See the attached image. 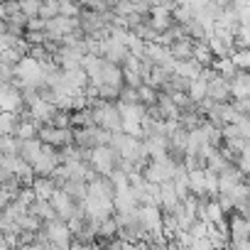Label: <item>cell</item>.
<instances>
[{
    "label": "cell",
    "instance_id": "obj_1",
    "mask_svg": "<svg viewBox=\"0 0 250 250\" xmlns=\"http://www.w3.org/2000/svg\"><path fill=\"white\" fill-rule=\"evenodd\" d=\"M110 145L118 150L120 160H128V162L138 165L140 169H143V167H145V162L150 160V155H147V150H145L143 138L130 135V133H125V130L113 133V135H110Z\"/></svg>",
    "mask_w": 250,
    "mask_h": 250
},
{
    "label": "cell",
    "instance_id": "obj_2",
    "mask_svg": "<svg viewBox=\"0 0 250 250\" xmlns=\"http://www.w3.org/2000/svg\"><path fill=\"white\" fill-rule=\"evenodd\" d=\"M88 105L93 108V120L101 128L110 130V133H118L123 130V115H120V108H118V101H105V98H91Z\"/></svg>",
    "mask_w": 250,
    "mask_h": 250
},
{
    "label": "cell",
    "instance_id": "obj_3",
    "mask_svg": "<svg viewBox=\"0 0 250 250\" xmlns=\"http://www.w3.org/2000/svg\"><path fill=\"white\" fill-rule=\"evenodd\" d=\"M179 165L182 162H174L169 155H165V157H157V160H147L145 167H143V174H145L147 182L162 184V182H169L174 177V172H177Z\"/></svg>",
    "mask_w": 250,
    "mask_h": 250
},
{
    "label": "cell",
    "instance_id": "obj_4",
    "mask_svg": "<svg viewBox=\"0 0 250 250\" xmlns=\"http://www.w3.org/2000/svg\"><path fill=\"white\" fill-rule=\"evenodd\" d=\"M44 76H42V64L37 59H32L30 54H25L18 64H15V79L13 83L20 88L25 83H32V86H42Z\"/></svg>",
    "mask_w": 250,
    "mask_h": 250
},
{
    "label": "cell",
    "instance_id": "obj_5",
    "mask_svg": "<svg viewBox=\"0 0 250 250\" xmlns=\"http://www.w3.org/2000/svg\"><path fill=\"white\" fill-rule=\"evenodd\" d=\"M79 27L83 35L88 37H96V40H103L108 35V22H105V15L98 13V10H91V8H83L79 13Z\"/></svg>",
    "mask_w": 250,
    "mask_h": 250
},
{
    "label": "cell",
    "instance_id": "obj_6",
    "mask_svg": "<svg viewBox=\"0 0 250 250\" xmlns=\"http://www.w3.org/2000/svg\"><path fill=\"white\" fill-rule=\"evenodd\" d=\"M88 160H91V165L96 167L98 174H105V177H108V174L118 167L120 155H118V150L108 143V145H96V147H91Z\"/></svg>",
    "mask_w": 250,
    "mask_h": 250
},
{
    "label": "cell",
    "instance_id": "obj_7",
    "mask_svg": "<svg viewBox=\"0 0 250 250\" xmlns=\"http://www.w3.org/2000/svg\"><path fill=\"white\" fill-rule=\"evenodd\" d=\"M49 201H52V206H54V211H57V218H62V221H69V218L76 216L79 211H86L83 204L76 201V199H74L66 189H62V187H57V191L49 196Z\"/></svg>",
    "mask_w": 250,
    "mask_h": 250
},
{
    "label": "cell",
    "instance_id": "obj_8",
    "mask_svg": "<svg viewBox=\"0 0 250 250\" xmlns=\"http://www.w3.org/2000/svg\"><path fill=\"white\" fill-rule=\"evenodd\" d=\"M98 54H101L103 59H108V62L123 66L125 59L130 57V49H128V44H125V42H120V40L105 35L103 40H98Z\"/></svg>",
    "mask_w": 250,
    "mask_h": 250
},
{
    "label": "cell",
    "instance_id": "obj_9",
    "mask_svg": "<svg viewBox=\"0 0 250 250\" xmlns=\"http://www.w3.org/2000/svg\"><path fill=\"white\" fill-rule=\"evenodd\" d=\"M42 228H44V233L49 235V240H52L54 248H71V245H74V233H71V228H69L66 221L52 218V221H44Z\"/></svg>",
    "mask_w": 250,
    "mask_h": 250
},
{
    "label": "cell",
    "instance_id": "obj_10",
    "mask_svg": "<svg viewBox=\"0 0 250 250\" xmlns=\"http://www.w3.org/2000/svg\"><path fill=\"white\" fill-rule=\"evenodd\" d=\"M37 138L42 143H47V145L64 147V145L74 143V128H57V125H52V123H44V125H40Z\"/></svg>",
    "mask_w": 250,
    "mask_h": 250
},
{
    "label": "cell",
    "instance_id": "obj_11",
    "mask_svg": "<svg viewBox=\"0 0 250 250\" xmlns=\"http://www.w3.org/2000/svg\"><path fill=\"white\" fill-rule=\"evenodd\" d=\"M138 216H140L143 226L150 230V235L165 233V213H162L160 206H155V204H140L138 206Z\"/></svg>",
    "mask_w": 250,
    "mask_h": 250
},
{
    "label": "cell",
    "instance_id": "obj_12",
    "mask_svg": "<svg viewBox=\"0 0 250 250\" xmlns=\"http://www.w3.org/2000/svg\"><path fill=\"white\" fill-rule=\"evenodd\" d=\"M57 165H62V160H59V150L54 147V145H42V152L37 155V160L32 162V169H35V174L37 177H47V174H52L54 169H57Z\"/></svg>",
    "mask_w": 250,
    "mask_h": 250
},
{
    "label": "cell",
    "instance_id": "obj_13",
    "mask_svg": "<svg viewBox=\"0 0 250 250\" xmlns=\"http://www.w3.org/2000/svg\"><path fill=\"white\" fill-rule=\"evenodd\" d=\"M138 206H140V201H138V196H135V191H133L130 184L115 189V196H113V208H115V213H135Z\"/></svg>",
    "mask_w": 250,
    "mask_h": 250
},
{
    "label": "cell",
    "instance_id": "obj_14",
    "mask_svg": "<svg viewBox=\"0 0 250 250\" xmlns=\"http://www.w3.org/2000/svg\"><path fill=\"white\" fill-rule=\"evenodd\" d=\"M147 20H150V25H152V30H155V32H165V30H169L172 25H177L174 13H172L169 8H165L162 3H157V5H152V8H150Z\"/></svg>",
    "mask_w": 250,
    "mask_h": 250
},
{
    "label": "cell",
    "instance_id": "obj_15",
    "mask_svg": "<svg viewBox=\"0 0 250 250\" xmlns=\"http://www.w3.org/2000/svg\"><path fill=\"white\" fill-rule=\"evenodd\" d=\"M147 57L152 59V64H157V66H162V69H167V71H174L177 59L172 57L169 47H165V44H160V42H147Z\"/></svg>",
    "mask_w": 250,
    "mask_h": 250
},
{
    "label": "cell",
    "instance_id": "obj_16",
    "mask_svg": "<svg viewBox=\"0 0 250 250\" xmlns=\"http://www.w3.org/2000/svg\"><path fill=\"white\" fill-rule=\"evenodd\" d=\"M101 83H113V86H123V66L120 64H113L108 59H103V66H101V76L96 81V86ZM93 86V83H91Z\"/></svg>",
    "mask_w": 250,
    "mask_h": 250
},
{
    "label": "cell",
    "instance_id": "obj_17",
    "mask_svg": "<svg viewBox=\"0 0 250 250\" xmlns=\"http://www.w3.org/2000/svg\"><path fill=\"white\" fill-rule=\"evenodd\" d=\"M194 42H196V40H191V37L184 32L182 37H177V40L169 44L172 57H174L177 62H182V59H191V57H194Z\"/></svg>",
    "mask_w": 250,
    "mask_h": 250
},
{
    "label": "cell",
    "instance_id": "obj_18",
    "mask_svg": "<svg viewBox=\"0 0 250 250\" xmlns=\"http://www.w3.org/2000/svg\"><path fill=\"white\" fill-rule=\"evenodd\" d=\"M230 96L233 98H240V96L250 98V71L248 69H238L230 76Z\"/></svg>",
    "mask_w": 250,
    "mask_h": 250
},
{
    "label": "cell",
    "instance_id": "obj_19",
    "mask_svg": "<svg viewBox=\"0 0 250 250\" xmlns=\"http://www.w3.org/2000/svg\"><path fill=\"white\" fill-rule=\"evenodd\" d=\"M179 201H182V199H179V194H177L172 179H169V182H162V184H160V208H162V213H169Z\"/></svg>",
    "mask_w": 250,
    "mask_h": 250
},
{
    "label": "cell",
    "instance_id": "obj_20",
    "mask_svg": "<svg viewBox=\"0 0 250 250\" xmlns=\"http://www.w3.org/2000/svg\"><path fill=\"white\" fill-rule=\"evenodd\" d=\"M42 140L40 138H25V140H20V147H18V155L25 160V162H35L37 160V155L42 152Z\"/></svg>",
    "mask_w": 250,
    "mask_h": 250
},
{
    "label": "cell",
    "instance_id": "obj_21",
    "mask_svg": "<svg viewBox=\"0 0 250 250\" xmlns=\"http://www.w3.org/2000/svg\"><path fill=\"white\" fill-rule=\"evenodd\" d=\"M20 113L18 110H0V135H18Z\"/></svg>",
    "mask_w": 250,
    "mask_h": 250
},
{
    "label": "cell",
    "instance_id": "obj_22",
    "mask_svg": "<svg viewBox=\"0 0 250 250\" xmlns=\"http://www.w3.org/2000/svg\"><path fill=\"white\" fill-rule=\"evenodd\" d=\"M27 211L35 213V216L42 218V221H52V218H57V211H54V206H52L49 199H35V201L30 204Z\"/></svg>",
    "mask_w": 250,
    "mask_h": 250
},
{
    "label": "cell",
    "instance_id": "obj_23",
    "mask_svg": "<svg viewBox=\"0 0 250 250\" xmlns=\"http://www.w3.org/2000/svg\"><path fill=\"white\" fill-rule=\"evenodd\" d=\"M32 189H35V196H37V199H49V196L57 191V184H54V179H52L49 174H47V177H37V174H35Z\"/></svg>",
    "mask_w": 250,
    "mask_h": 250
},
{
    "label": "cell",
    "instance_id": "obj_24",
    "mask_svg": "<svg viewBox=\"0 0 250 250\" xmlns=\"http://www.w3.org/2000/svg\"><path fill=\"white\" fill-rule=\"evenodd\" d=\"M189 189H191L194 196H199V194L206 191V167L189 169Z\"/></svg>",
    "mask_w": 250,
    "mask_h": 250
},
{
    "label": "cell",
    "instance_id": "obj_25",
    "mask_svg": "<svg viewBox=\"0 0 250 250\" xmlns=\"http://www.w3.org/2000/svg\"><path fill=\"white\" fill-rule=\"evenodd\" d=\"M194 59L201 64V66H211L213 64V52H211V47H208V42L206 40H196L194 42Z\"/></svg>",
    "mask_w": 250,
    "mask_h": 250
},
{
    "label": "cell",
    "instance_id": "obj_26",
    "mask_svg": "<svg viewBox=\"0 0 250 250\" xmlns=\"http://www.w3.org/2000/svg\"><path fill=\"white\" fill-rule=\"evenodd\" d=\"M71 125H74V128L96 125V120H93V108H91V105H83V108H79V110H71Z\"/></svg>",
    "mask_w": 250,
    "mask_h": 250
},
{
    "label": "cell",
    "instance_id": "obj_27",
    "mask_svg": "<svg viewBox=\"0 0 250 250\" xmlns=\"http://www.w3.org/2000/svg\"><path fill=\"white\" fill-rule=\"evenodd\" d=\"M201 69H204V66H201L194 57H191V59H182V62L174 64V71L182 74V76H187V79H196V76L201 74Z\"/></svg>",
    "mask_w": 250,
    "mask_h": 250
},
{
    "label": "cell",
    "instance_id": "obj_28",
    "mask_svg": "<svg viewBox=\"0 0 250 250\" xmlns=\"http://www.w3.org/2000/svg\"><path fill=\"white\" fill-rule=\"evenodd\" d=\"M62 189H66L76 201H83V199H86V194H88V182H86V179H74V177H69V179H66V184H64Z\"/></svg>",
    "mask_w": 250,
    "mask_h": 250
},
{
    "label": "cell",
    "instance_id": "obj_29",
    "mask_svg": "<svg viewBox=\"0 0 250 250\" xmlns=\"http://www.w3.org/2000/svg\"><path fill=\"white\" fill-rule=\"evenodd\" d=\"M187 93H189V98H191V101L201 103V101L208 96V83H206L201 76H196V79H191V81H189V91H187Z\"/></svg>",
    "mask_w": 250,
    "mask_h": 250
},
{
    "label": "cell",
    "instance_id": "obj_30",
    "mask_svg": "<svg viewBox=\"0 0 250 250\" xmlns=\"http://www.w3.org/2000/svg\"><path fill=\"white\" fill-rule=\"evenodd\" d=\"M211 66H213V69H216L218 74H223L226 79H230V76H233V74L238 71V66H235V62H233L230 57H216Z\"/></svg>",
    "mask_w": 250,
    "mask_h": 250
},
{
    "label": "cell",
    "instance_id": "obj_31",
    "mask_svg": "<svg viewBox=\"0 0 250 250\" xmlns=\"http://www.w3.org/2000/svg\"><path fill=\"white\" fill-rule=\"evenodd\" d=\"M81 10H83L81 0H59V15L64 18H79Z\"/></svg>",
    "mask_w": 250,
    "mask_h": 250
},
{
    "label": "cell",
    "instance_id": "obj_32",
    "mask_svg": "<svg viewBox=\"0 0 250 250\" xmlns=\"http://www.w3.org/2000/svg\"><path fill=\"white\" fill-rule=\"evenodd\" d=\"M233 44H235V49L250 47V25H238V30L233 32Z\"/></svg>",
    "mask_w": 250,
    "mask_h": 250
},
{
    "label": "cell",
    "instance_id": "obj_33",
    "mask_svg": "<svg viewBox=\"0 0 250 250\" xmlns=\"http://www.w3.org/2000/svg\"><path fill=\"white\" fill-rule=\"evenodd\" d=\"M157 88H152L150 83H143L140 88H138V101L147 108V105H152V103H157Z\"/></svg>",
    "mask_w": 250,
    "mask_h": 250
},
{
    "label": "cell",
    "instance_id": "obj_34",
    "mask_svg": "<svg viewBox=\"0 0 250 250\" xmlns=\"http://www.w3.org/2000/svg\"><path fill=\"white\" fill-rule=\"evenodd\" d=\"M20 147L18 135H0V155H15Z\"/></svg>",
    "mask_w": 250,
    "mask_h": 250
},
{
    "label": "cell",
    "instance_id": "obj_35",
    "mask_svg": "<svg viewBox=\"0 0 250 250\" xmlns=\"http://www.w3.org/2000/svg\"><path fill=\"white\" fill-rule=\"evenodd\" d=\"M49 123L57 125V128H74V125H71V110L69 108H57Z\"/></svg>",
    "mask_w": 250,
    "mask_h": 250
},
{
    "label": "cell",
    "instance_id": "obj_36",
    "mask_svg": "<svg viewBox=\"0 0 250 250\" xmlns=\"http://www.w3.org/2000/svg\"><path fill=\"white\" fill-rule=\"evenodd\" d=\"M59 15V0H42V5H40V18L42 20H49Z\"/></svg>",
    "mask_w": 250,
    "mask_h": 250
},
{
    "label": "cell",
    "instance_id": "obj_37",
    "mask_svg": "<svg viewBox=\"0 0 250 250\" xmlns=\"http://www.w3.org/2000/svg\"><path fill=\"white\" fill-rule=\"evenodd\" d=\"M230 59L235 62L238 69H248V71H250V47H248V49H235V52L230 54Z\"/></svg>",
    "mask_w": 250,
    "mask_h": 250
},
{
    "label": "cell",
    "instance_id": "obj_38",
    "mask_svg": "<svg viewBox=\"0 0 250 250\" xmlns=\"http://www.w3.org/2000/svg\"><path fill=\"white\" fill-rule=\"evenodd\" d=\"M208 228H211V223H208V221L196 218V221L189 226V233H191L194 238H204V235H208Z\"/></svg>",
    "mask_w": 250,
    "mask_h": 250
},
{
    "label": "cell",
    "instance_id": "obj_39",
    "mask_svg": "<svg viewBox=\"0 0 250 250\" xmlns=\"http://www.w3.org/2000/svg\"><path fill=\"white\" fill-rule=\"evenodd\" d=\"M18 3H20V10H22L27 18L40 15V5H42V0H18Z\"/></svg>",
    "mask_w": 250,
    "mask_h": 250
},
{
    "label": "cell",
    "instance_id": "obj_40",
    "mask_svg": "<svg viewBox=\"0 0 250 250\" xmlns=\"http://www.w3.org/2000/svg\"><path fill=\"white\" fill-rule=\"evenodd\" d=\"M206 191L211 196H218V172H213L208 167H206Z\"/></svg>",
    "mask_w": 250,
    "mask_h": 250
},
{
    "label": "cell",
    "instance_id": "obj_41",
    "mask_svg": "<svg viewBox=\"0 0 250 250\" xmlns=\"http://www.w3.org/2000/svg\"><path fill=\"white\" fill-rule=\"evenodd\" d=\"M81 5L83 8H91V10H98V13H105L108 10L105 0H81Z\"/></svg>",
    "mask_w": 250,
    "mask_h": 250
},
{
    "label": "cell",
    "instance_id": "obj_42",
    "mask_svg": "<svg viewBox=\"0 0 250 250\" xmlns=\"http://www.w3.org/2000/svg\"><path fill=\"white\" fill-rule=\"evenodd\" d=\"M216 201L221 204V208H223L226 213H230V211L235 208V206H233V199H230V194H218V196H216Z\"/></svg>",
    "mask_w": 250,
    "mask_h": 250
},
{
    "label": "cell",
    "instance_id": "obj_43",
    "mask_svg": "<svg viewBox=\"0 0 250 250\" xmlns=\"http://www.w3.org/2000/svg\"><path fill=\"white\" fill-rule=\"evenodd\" d=\"M27 30H44V20H42L40 15L30 18V20H27Z\"/></svg>",
    "mask_w": 250,
    "mask_h": 250
}]
</instances>
